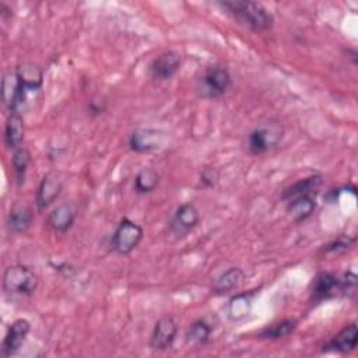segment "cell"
I'll return each mask as SVG.
<instances>
[{"mask_svg": "<svg viewBox=\"0 0 358 358\" xmlns=\"http://www.w3.org/2000/svg\"><path fill=\"white\" fill-rule=\"evenodd\" d=\"M217 6L238 24L253 32H266L274 27L271 11L259 1L225 0L218 1Z\"/></svg>", "mask_w": 358, "mask_h": 358, "instance_id": "cell-1", "label": "cell"}, {"mask_svg": "<svg viewBox=\"0 0 358 358\" xmlns=\"http://www.w3.org/2000/svg\"><path fill=\"white\" fill-rule=\"evenodd\" d=\"M357 291V275L347 271L341 275L333 273H320L312 282V298L316 302L327 301L336 296H352Z\"/></svg>", "mask_w": 358, "mask_h": 358, "instance_id": "cell-2", "label": "cell"}, {"mask_svg": "<svg viewBox=\"0 0 358 358\" xmlns=\"http://www.w3.org/2000/svg\"><path fill=\"white\" fill-rule=\"evenodd\" d=\"M232 87L229 70L222 64L207 66L196 81V92L204 99L222 98Z\"/></svg>", "mask_w": 358, "mask_h": 358, "instance_id": "cell-3", "label": "cell"}, {"mask_svg": "<svg viewBox=\"0 0 358 358\" xmlns=\"http://www.w3.org/2000/svg\"><path fill=\"white\" fill-rule=\"evenodd\" d=\"M284 137L282 126L275 120L262 122L246 136L248 152L253 157L263 155L275 148Z\"/></svg>", "mask_w": 358, "mask_h": 358, "instance_id": "cell-4", "label": "cell"}, {"mask_svg": "<svg viewBox=\"0 0 358 358\" xmlns=\"http://www.w3.org/2000/svg\"><path fill=\"white\" fill-rule=\"evenodd\" d=\"M38 275L27 266L13 264L3 273L1 285L7 294L18 296H31L38 288Z\"/></svg>", "mask_w": 358, "mask_h": 358, "instance_id": "cell-5", "label": "cell"}, {"mask_svg": "<svg viewBox=\"0 0 358 358\" xmlns=\"http://www.w3.org/2000/svg\"><path fill=\"white\" fill-rule=\"evenodd\" d=\"M143 238H144L143 228L134 221L124 217L119 221V224L116 225L112 234L110 246L115 253L124 256L131 253L141 243Z\"/></svg>", "mask_w": 358, "mask_h": 358, "instance_id": "cell-6", "label": "cell"}, {"mask_svg": "<svg viewBox=\"0 0 358 358\" xmlns=\"http://www.w3.org/2000/svg\"><path fill=\"white\" fill-rule=\"evenodd\" d=\"M182 66L180 53L176 50H165L154 57L148 67L150 77L157 83H164L171 80Z\"/></svg>", "mask_w": 358, "mask_h": 358, "instance_id": "cell-7", "label": "cell"}, {"mask_svg": "<svg viewBox=\"0 0 358 358\" xmlns=\"http://www.w3.org/2000/svg\"><path fill=\"white\" fill-rule=\"evenodd\" d=\"M200 222V213L193 203H182L176 207L169 221V229L176 238L189 235Z\"/></svg>", "mask_w": 358, "mask_h": 358, "instance_id": "cell-8", "label": "cell"}, {"mask_svg": "<svg viewBox=\"0 0 358 358\" xmlns=\"http://www.w3.org/2000/svg\"><path fill=\"white\" fill-rule=\"evenodd\" d=\"M176 336L178 322L175 320V317L171 315L162 316L155 322L152 327L148 345L154 351H166L173 345Z\"/></svg>", "mask_w": 358, "mask_h": 358, "instance_id": "cell-9", "label": "cell"}, {"mask_svg": "<svg viewBox=\"0 0 358 358\" xmlns=\"http://www.w3.org/2000/svg\"><path fill=\"white\" fill-rule=\"evenodd\" d=\"M28 94L20 87L15 73H7L1 81V99L10 113L21 115L27 105Z\"/></svg>", "mask_w": 358, "mask_h": 358, "instance_id": "cell-10", "label": "cell"}, {"mask_svg": "<svg viewBox=\"0 0 358 358\" xmlns=\"http://www.w3.org/2000/svg\"><path fill=\"white\" fill-rule=\"evenodd\" d=\"M63 189V179L56 172H48L41 179L36 194H35V204L38 211H45L49 208L56 199L60 196Z\"/></svg>", "mask_w": 358, "mask_h": 358, "instance_id": "cell-11", "label": "cell"}, {"mask_svg": "<svg viewBox=\"0 0 358 358\" xmlns=\"http://www.w3.org/2000/svg\"><path fill=\"white\" fill-rule=\"evenodd\" d=\"M29 331H31V323L27 319L14 320L8 326L6 336L3 338L1 357L8 358V357L15 355L20 351V348L22 347V344L25 343Z\"/></svg>", "mask_w": 358, "mask_h": 358, "instance_id": "cell-12", "label": "cell"}, {"mask_svg": "<svg viewBox=\"0 0 358 358\" xmlns=\"http://www.w3.org/2000/svg\"><path fill=\"white\" fill-rule=\"evenodd\" d=\"M358 343V327L355 323L344 326L337 334H334L322 348L323 352L348 354L355 350Z\"/></svg>", "mask_w": 358, "mask_h": 358, "instance_id": "cell-13", "label": "cell"}, {"mask_svg": "<svg viewBox=\"0 0 358 358\" xmlns=\"http://www.w3.org/2000/svg\"><path fill=\"white\" fill-rule=\"evenodd\" d=\"M127 143L129 148L134 152H151L161 147L162 133L155 129H137L129 136Z\"/></svg>", "mask_w": 358, "mask_h": 358, "instance_id": "cell-14", "label": "cell"}, {"mask_svg": "<svg viewBox=\"0 0 358 358\" xmlns=\"http://www.w3.org/2000/svg\"><path fill=\"white\" fill-rule=\"evenodd\" d=\"M76 222V210L70 203L57 204L46 217V227L57 234H66Z\"/></svg>", "mask_w": 358, "mask_h": 358, "instance_id": "cell-15", "label": "cell"}, {"mask_svg": "<svg viewBox=\"0 0 358 358\" xmlns=\"http://www.w3.org/2000/svg\"><path fill=\"white\" fill-rule=\"evenodd\" d=\"M34 221V210L25 203H15L6 218V227L11 234H24Z\"/></svg>", "mask_w": 358, "mask_h": 358, "instance_id": "cell-16", "label": "cell"}, {"mask_svg": "<svg viewBox=\"0 0 358 358\" xmlns=\"http://www.w3.org/2000/svg\"><path fill=\"white\" fill-rule=\"evenodd\" d=\"M20 87L27 92H35L42 88L43 71L38 64L22 63L14 70Z\"/></svg>", "mask_w": 358, "mask_h": 358, "instance_id": "cell-17", "label": "cell"}, {"mask_svg": "<svg viewBox=\"0 0 358 358\" xmlns=\"http://www.w3.org/2000/svg\"><path fill=\"white\" fill-rule=\"evenodd\" d=\"M287 203V213H288V217L295 222V224H299V222H303L305 220H308L315 208H316V194H301V196H296Z\"/></svg>", "mask_w": 358, "mask_h": 358, "instance_id": "cell-18", "label": "cell"}, {"mask_svg": "<svg viewBox=\"0 0 358 358\" xmlns=\"http://www.w3.org/2000/svg\"><path fill=\"white\" fill-rule=\"evenodd\" d=\"M322 186V176L320 175H312L303 179H299L296 182H294L292 185L287 186L282 193H281V199L284 201H288L296 196L301 194H317L319 189Z\"/></svg>", "mask_w": 358, "mask_h": 358, "instance_id": "cell-19", "label": "cell"}, {"mask_svg": "<svg viewBox=\"0 0 358 358\" xmlns=\"http://www.w3.org/2000/svg\"><path fill=\"white\" fill-rule=\"evenodd\" d=\"M211 333H213L211 324L206 319H197L190 323V326L185 333L186 344L196 348H203L210 343Z\"/></svg>", "mask_w": 358, "mask_h": 358, "instance_id": "cell-20", "label": "cell"}, {"mask_svg": "<svg viewBox=\"0 0 358 358\" xmlns=\"http://www.w3.org/2000/svg\"><path fill=\"white\" fill-rule=\"evenodd\" d=\"M243 277H245V273L241 267H229L214 280L213 292L217 295L228 294L239 287Z\"/></svg>", "mask_w": 358, "mask_h": 358, "instance_id": "cell-21", "label": "cell"}, {"mask_svg": "<svg viewBox=\"0 0 358 358\" xmlns=\"http://www.w3.org/2000/svg\"><path fill=\"white\" fill-rule=\"evenodd\" d=\"M24 141V120L18 113H10L4 126V144L10 150H17Z\"/></svg>", "mask_w": 358, "mask_h": 358, "instance_id": "cell-22", "label": "cell"}, {"mask_svg": "<svg viewBox=\"0 0 358 358\" xmlns=\"http://www.w3.org/2000/svg\"><path fill=\"white\" fill-rule=\"evenodd\" d=\"M159 185V173L152 166L141 168L134 178V192L137 194L152 193Z\"/></svg>", "mask_w": 358, "mask_h": 358, "instance_id": "cell-23", "label": "cell"}, {"mask_svg": "<svg viewBox=\"0 0 358 358\" xmlns=\"http://www.w3.org/2000/svg\"><path fill=\"white\" fill-rule=\"evenodd\" d=\"M296 329V320L294 319H282L278 322H274L266 327H263L259 333V338L264 340H280L291 336L294 330Z\"/></svg>", "mask_w": 358, "mask_h": 358, "instance_id": "cell-24", "label": "cell"}, {"mask_svg": "<svg viewBox=\"0 0 358 358\" xmlns=\"http://www.w3.org/2000/svg\"><path fill=\"white\" fill-rule=\"evenodd\" d=\"M31 164V152L25 147H18L17 150L13 151L11 157V166L17 179V183L21 185L25 180V175L28 171V166Z\"/></svg>", "mask_w": 358, "mask_h": 358, "instance_id": "cell-25", "label": "cell"}, {"mask_svg": "<svg viewBox=\"0 0 358 358\" xmlns=\"http://www.w3.org/2000/svg\"><path fill=\"white\" fill-rule=\"evenodd\" d=\"M250 308H252V303H250L249 295H245V294L236 295L229 301L228 315L232 320H241L249 315Z\"/></svg>", "mask_w": 358, "mask_h": 358, "instance_id": "cell-26", "label": "cell"}, {"mask_svg": "<svg viewBox=\"0 0 358 358\" xmlns=\"http://www.w3.org/2000/svg\"><path fill=\"white\" fill-rule=\"evenodd\" d=\"M354 242H355V238H351L348 235H341L333 239L331 242H329L327 245H324L322 252L326 255H340L347 252L354 245Z\"/></svg>", "mask_w": 358, "mask_h": 358, "instance_id": "cell-27", "label": "cell"}, {"mask_svg": "<svg viewBox=\"0 0 358 358\" xmlns=\"http://www.w3.org/2000/svg\"><path fill=\"white\" fill-rule=\"evenodd\" d=\"M218 172L214 168H204L200 173V180L206 187H214L218 182Z\"/></svg>", "mask_w": 358, "mask_h": 358, "instance_id": "cell-28", "label": "cell"}]
</instances>
